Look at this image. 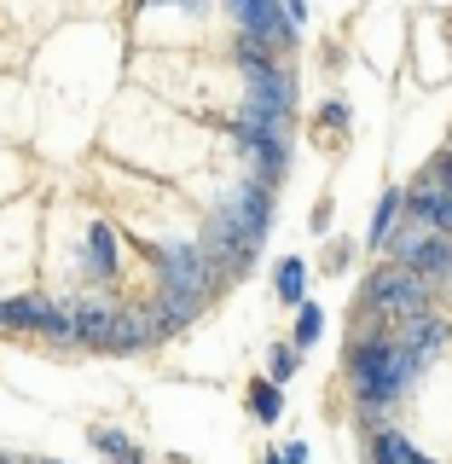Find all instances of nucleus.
Masks as SVG:
<instances>
[{
    "label": "nucleus",
    "instance_id": "obj_1",
    "mask_svg": "<svg viewBox=\"0 0 452 464\" xmlns=\"http://www.w3.org/2000/svg\"><path fill=\"white\" fill-rule=\"evenodd\" d=\"M418 372H424V360L412 354V348H400L395 337H366L348 348V383H354L360 406H395L406 389L418 383Z\"/></svg>",
    "mask_w": 452,
    "mask_h": 464
},
{
    "label": "nucleus",
    "instance_id": "obj_22",
    "mask_svg": "<svg viewBox=\"0 0 452 464\" xmlns=\"http://www.w3.org/2000/svg\"><path fill=\"white\" fill-rule=\"evenodd\" d=\"M296 360H302V348H296V343H279V348H273V383L296 377Z\"/></svg>",
    "mask_w": 452,
    "mask_h": 464
},
{
    "label": "nucleus",
    "instance_id": "obj_12",
    "mask_svg": "<svg viewBox=\"0 0 452 464\" xmlns=\"http://www.w3.org/2000/svg\"><path fill=\"white\" fill-rule=\"evenodd\" d=\"M406 215H418V221H429L441 238H452V198L447 192H435V186L418 180L412 186V198H406Z\"/></svg>",
    "mask_w": 452,
    "mask_h": 464
},
{
    "label": "nucleus",
    "instance_id": "obj_3",
    "mask_svg": "<svg viewBox=\"0 0 452 464\" xmlns=\"http://www.w3.org/2000/svg\"><path fill=\"white\" fill-rule=\"evenodd\" d=\"M151 256H157V279H163V290L215 296V285H221V273L209 267V256H203L197 244H151Z\"/></svg>",
    "mask_w": 452,
    "mask_h": 464
},
{
    "label": "nucleus",
    "instance_id": "obj_5",
    "mask_svg": "<svg viewBox=\"0 0 452 464\" xmlns=\"http://www.w3.org/2000/svg\"><path fill=\"white\" fill-rule=\"evenodd\" d=\"M226 12L238 18V29H250V35H261L273 53L279 47H296V24L284 18L279 0H226Z\"/></svg>",
    "mask_w": 452,
    "mask_h": 464
},
{
    "label": "nucleus",
    "instance_id": "obj_4",
    "mask_svg": "<svg viewBox=\"0 0 452 464\" xmlns=\"http://www.w3.org/2000/svg\"><path fill=\"white\" fill-rule=\"evenodd\" d=\"M221 215L250 244H261V238H267V227H273V192H267V180H255V174H250L244 186H232L226 203H221Z\"/></svg>",
    "mask_w": 452,
    "mask_h": 464
},
{
    "label": "nucleus",
    "instance_id": "obj_19",
    "mask_svg": "<svg viewBox=\"0 0 452 464\" xmlns=\"http://www.w3.org/2000/svg\"><path fill=\"white\" fill-rule=\"evenodd\" d=\"M250 412L261 418V424H273V418L284 412V395H279V383H267V377H261V383H250Z\"/></svg>",
    "mask_w": 452,
    "mask_h": 464
},
{
    "label": "nucleus",
    "instance_id": "obj_9",
    "mask_svg": "<svg viewBox=\"0 0 452 464\" xmlns=\"http://www.w3.org/2000/svg\"><path fill=\"white\" fill-rule=\"evenodd\" d=\"M70 314V343H82V348H99L105 354L111 348V308H99V302H76V308H64Z\"/></svg>",
    "mask_w": 452,
    "mask_h": 464
},
{
    "label": "nucleus",
    "instance_id": "obj_23",
    "mask_svg": "<svg viewBox=\"0 0 452 464\" xmlns=\"http://www.w3.org/2000/svg\"><path fill=\"white\" fill-rule=\"evenodd\" d=\"M279 6H284V18L302 29V18H308V0H279Z\"/></svg>",
    "mask_w": 452,
    "mask_h": 464
},
{
    "label": "nucleus",
    "instance_id": "obj_24",
    "mask_svg": "<svg viewBox=\"0 0 452 464\" xmlns=\"http://www.w3.org/2000/svg\"><path fill=\"white\" fill-rule=\"evenodd\" d=\"M139 6H209V0H139Z\"/></svg>",
    "mask_w": 452,
    "mask_h": 464
},
{
    "label": "nucleus",
    "instance_id": "obj_17",
    "mask_svg": "<svg viewBox=\"0 0 452 464\" xmlns=\"http://www.w3.org/2000/svg\"><path fill=\"white\" fill-rule=\"evenodd\" d=\"M93 447H99L105 459H116V464H145V453H139L134 441H128L122 430H93Z\"/></svg>",
    "mask_w": 452,
    "mask_h": 464
},
{
    "label": "nucleus",
    "instance_id": "obj_11",
    "mask_svg": "<svg viewBox=\"0 0 452 464\" xmlns=\"http://www.w3.org/2000/svg\"><path fill=\"white\" fill-rule=\"evenodd\" d=\"M395 343H400V348H412V354H418V360L429 366V360H435V354L447 348V325H441L435 314H412V319H406V331H400Z\"/></svg>",
    "mask_w": 452,
    "mask_h": 464
},
{
    "label": "nucleus",
    "instance_id": "obj_2",
    "mask_svg": "<svg viewBox=\"0 0 452 464\" xmlns=\"http://www.w3.org/2000/svg\"><path fill=\"white\" fill-rule=\"evenodd\" d=\"M360 308H377V314H400V319H412V314H429V285L418 279L412 267H377L371 279H366V302Z\"/></svg>",
    "mask_w": 452,
    "mask_h": 464
},
{
    "label": "nucleus",
    "instance_id": "obj_25",
    "mask_svg": "<svg viewBox=\"0 0 452 464\" xmlns=\"http://www.w3.org/2000/svg\"><path fill=\"white\" fill-rule=\"evenodd\" d=\"M0 464H24V459H0Z\"/></svg>",
    "mask_w": 452,
    "mask_h": 464
},
{
    "label": "nucleus",
    "instance_id": "obj_20",
    "mask_svg": "<svg viewBox=\"0 0 452 464\" xmlns=\"http://www.w3.org/2000/svg\"><path fill=\"white\" fill-rule=\"evenodd\" d=\"M424 186H435V192H447L452 198V151H435L429 163H424V174H418Z\"/></svg>",
    "mask_w": 452,
    "mask_h": 464
},
{
    "label": "nucleus",
    "instance_id": "obj_26",
    "mask_svg": "<svg viewBox=\"0 0 452 464\" xmlns=\"http://www.w3.org/2000/svg\"><path fill=\"white\" fill-rule=\"evenodd\" d=\"M35 464H58V459H35Z\"/></svg>",
    "mask_w": 452,
    "mask_h": 464
},
{
    "label": "nucleus",
    "instance_id": "obj_21",
    "mask_svg": "<svg viewBox=\"0 0 452 464\" xmlns=\"http://www.w3.org/2000/svg\"><path fill=\"white\" fill-rule=\"evenodd\" d=\"M319 325H325V314H319L313 302H302V308H296V337H290V343H296V348H308V343L319 337Z\"/></svg>",
    "mask_w": 452,
    "mask_h": 464
},
{
    "label": "nucleus",
    "instance_id": "obj_14",
    "mask_svg": "<svg viewBox=\"0 0 452 464\" xmlns=\"http://www.w3.org/2000/svg\"><path fill=\"white\" fill-rule=\"evenodd\" d=\"M412 273H418L429 290H435V285H452V238H435L429 250L412 261Z\"/></svg>",
    "mask_w": 452,
    "mask_h": 464
},
{
    "label": "nucleus",
    "instance_id": "obj_16",
    "mask_svg": "<svg viewBox=\"0 0 452 464\" xmlns=\"http://www.w3.org/2000/svg\"><path fill=\"white\" fill-rule=\"evenodd\" d=\"M273 290H279V302L302 308V290H308V267H302L296 256H284V261H279V279H273Z\"/></svg>",
    "mask_w": 452,
    "mask_h": 464
},
{
    "label": "nucleus",
    "instance_id": "obj_8",
    "mask_svg": "<svg viewBox=\"0 0 452 464\" xmlns=\"http://www.w3.org/2000/svg\"><path fill=\"white\" fill-rule=\"evenodd\" d=\"M151 343H163L157 325H151V314H145V308H122L111 319V348H105V354H139V348H151Z\"/></svg>",
    "mask_w": 452,
    "mask_h": 464
},
{
    "label": "nucleus",
    "instance_id": "obj_13",
    "mask_svg": "<svg viewBox=\"0 0 452 464\" xmlns=\"http://www.w3.org/2000/svg\"><path fill=\"white\" fill-rule=\"evenodd\" d=\"M371 464H435L424 447H412L400 430H377V441H371Z\"/></svg>",
    "mask_w": 452,
    "mask_h": 464
},
{
    "label": "nucleus",
    "instance_id": "obj_18",
    "mask_svg": "<svg viewBox=\"0 0 452 464\" xmlns=\"http://www.w3.org/2000/svg\"><path fill=\"white\" fill-rule=\"evenodd\" d=\"M400 209H406V198H400V192H383V203H377V215H371V232H366V238H371V244H389V232H395Z\"/></svg>",
    "mask_w": 452,
    "mask_h": 464
},
{
    "label": "nucleus",
    "instance_id": "obj_7",
    "mask_svg": "<svg viewBox=\"0 0 452 464\" xmlns=\"http://www.w3.org/2000/svg\"><path fill=\"white\" fill-rule=\"evenodd\" d=\"M203 308H209V296H186V290H163V296L151 302V325H157V337H174V331H186V325H197Z\"/></svg>",
    "mask_w": 452,
    "mask_h": 464
},
{
    "label": "nucleus",
    "instance_id": "obj_6",
    "mask_svg": "<svg viewBox=\"0 0 452 464\" xmlns=\"http://www.w3.org/2000/svg\"><path fill=\"white\" fill-rule=\"evenodd\" d=\"M244 76H250V99H244V105L284 122V116H290V99H296L290 70H284V64H255V70H244Z\"/></svg>",
    "mask_w": 452,
    "mask_h": 464
},
{
    "label": "nucleus",
    "instance_id": "obj_10",
    "mask_svg": "<svg viewBox=\"0 0 452 464\" xmlns=\"http://www.w3.org/2000/svg\"><path fill=\"white\" fill-rule=\"evenodd\" d=\"M435 238H441V232H435L429 221H418V215H406V209H400V227L389 232V256H395V267H412V261L424 256Z\"/></svg>",
    "mask_w": 452,
    "mask_h": 464
},
{
    "label": "nucleus",
    "instance_id": "obj_15",
    "mask_svg": "<svg viewBox=\"0 0 452 464\" xmlns=\"http://www.w3.org/2000/svg\"><path fill=\"white\" fill-rule=\"evenodd\" d=\"M87 267H93V279H116V238H111V227H87Z\"/></svg>",
    "mask_w": 452,
    "mask_h": 464
}]
</instances>
